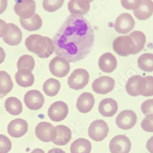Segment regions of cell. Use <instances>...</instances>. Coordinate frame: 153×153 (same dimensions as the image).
Returning <instances> with one entry per match:
<instances>
[{
  "mask_svg": "<svg viewBox=\"0 0 153 153\" xmlns=\"http://www.w3.org/2000/svg\"><path fill=\"white\" fill-rule=\"evenodd\" d=\"M94 32L90 23L82 16L70 15L53 37L56 55L69 62L86 58L94 44Z\"/></svg>",
  "mask_w": 153,
  "mask_h": 153,
  "instance_id": "1",
  "label": "cell"
},
{
  "mask_svg": "<svg viewBox=\"0 0 153 153\" xmlns=\"http://www.w3.org/2000/svg\"><path fill=\"white\" fill-rule=\"evenodd\" d=\"M25 45L28 51L41 58H48L54 52L53 41L39 34H31L27 37Z\"/></svg>",
  "mask_w": 153,
  "mask_h": 153,
  "instance_id": "2",
  "label": "cell"
},
{
  "mask_svg": "<svg viewBox=\"0 0 153 153\" xmlns=\"http://www.w3.org/2000/svg\"><path fill=\"white\" fill-rule=\"evenodd\" d=\"M113 48L114 52L121 56L137 54L135 44L129 35L116 38L113 42Z\"/></svg>",
  "mask_w": 153,
  "mask_h": 153,
  "instance_id": "3",
  "label": "cell"
},
{
  "mask_svg": "<svg viewBox=\"0 0 153 153\" xmlns=\"http://www.w3.org/2000/svg\"><path fill=\"white\" fill-rule=\"evenodd\" d=\"M90 75L84 69L74 70L69 76L68 83L70 88L74 90H80L84 88L89 82Z\"/></svg>",
  "mask_w": 153,
  "mask_h": 153,
  "instance_id": "4",
  "label": "cell"
},
{
  "mask_svg": "<svg viewBox=\"0 0 153 153\" xmlns=\"http://www.w3.org/2000/svg\"><path fill=\"white\" fill-rule=\"evenodd\" d=\"M108 131V125L104 120H97L89 127L88 135L96 142H101L107 137Z\"/></svg>",
  "mask_w": 153,
  "mask_h": 153,
  "instance_id": "5",
  "label": "cell"
},
{
  "mask_svg": "<svg viewBox=\"0 0 153 153\" xmlns=\"http://www.w3.org/2000/svg\"><path fill=\"white\" fill-rule=\"evenodd\" d=\"M69 62L61 56H56L50 61L49 70L53 75L59 78L66 76L70 71Z\"/></svg>",
  "mask_w": 153,
  "mask_h": 153,
  "instance_id": "6",
  "label": "cell"
},
{
  "mask_svg": "<svg viewBox=\"0 0 153 153\" xmlns=\"http://www.w3.org/2000/svg\"><path fill=\"white\" fill-rule=\"evenodd\" d=\"M35 134L37 138L44 142H52L56 137L55 127L48 122H41L37 125Z\"/></svg>",
  "mask_w": 153,
  "mask_h": 153,
  "instance_id": "7",
  "label": "cell"
},
{
  "mask_svg": "<svg viewBox=\"0 0 153 153\" xmlns=\"http://www.w3.org/2000/svg\"><path fill=\"white\" fill-rule=\"evenodd\" d=\"M14 9L20 19H28L35 14L36 2L34 0H16Z\"/></svg>",
  "mask_w": 153,
  "mask_h": 153,
  "instance_id": "8",
  "label": "cell"
},
{
  "mask_svg": "<svg viewBox=\"0 0 153 153\" xmlns=\"http://www.w3.org/2000/svg\"><path fill=\"white\" fill-rule=\"evenodd\" d=\"M109 148L111 153H129L131 149V142L126 135H118L110 140Z\"/></svg>",
  "mask_w": 153,
  "mask_h": 153,
  "instance_id": "9",
  "label": "cell"
},
{
  "mask_svg": "<svg viewBox=\"0 0 153 153\" xmlns=\"http://www.w3.org/2000/svg\"><path fill=\"white\" fill-rule=\"evenodd\" d=\"M68 105L62 101H56L50 105L48 110V116L55 122H59L65 120L68 114Z\"/></svg>",
  "mask_w": 153,
  "mask_h": 153,
  "instance_id": "10",
  "label": "cell"
},
{
  "mask_svg": "<svg viewBox=\"0 0 153 153\" xmlns=\"http://www.w3.org/2000/svg\"><path fill=\"white\" fill-rule=\"evenodd\" d=\"M137 117L136 113L131 110L121 111L116 118V124L120 129L129 130L136 124Z\"/></svg>",
  "mask_w": 153,
  "mask_h": 153,
  "instance_id": "11",
  "label": "cell"
},
{
  "mask_svg": "<svg viewBox=\"0 0 153 153\" xmlns=\"http://www.w3.org/2000/svg\"><path fill=\"white\" fill-rule=\"evenodd\" d=\"M25 105L31 110L41 109L45 102V99L42 93L38 90H30L24 96Z\"/></svg>",
  "mask_w": 153,
  "mask_h": 153,
  "instance_id": "12",
  "label": "cell"
},
{
  "mask_svg": "<svg viewBox=\"0 0 153 153\" xmlns=\"http://www.w3.org/2000/svg\"><path fill=\"white\" fill-rule=\"evenodd\" d=\"M114 87V80L108 76H102L94 80L92 83L93 90L99 94H106L111 92Z\"/></svg>",
  "mask_w": 153,
  "mask_h": 153,
  "instance_id": "13",
  "label": "cell"
},
{
  "mask_svg": "<svg viewBox=\"0 0 153 153\" xmlns=\"http://www.w3.org/2000/svg\"><path fill=\"white\" fill-rule=\"evenodd\" d=\"M135 23V20L131 14L123 13L117 17L114 27L118 33L127 34L132 30Z\"/></svg>",
  "mask_w": 153,
  "mask_h": 153,
  "instance_id": "14",
  "label": "cell"
},
{
  "mask_svg": "<svg viewBox=\"0 0 153 153\" xmlns=\"http://www.w3.org/2000/svg\"><path fill=\"white\" fill-rule=\"evenodd\" d=\"M28 129V125L26 121L21 118H17L9 123L7 126V132L12 137L20 138L27 134Z\"/></svg>",
  "mask_w": 153,
  "mask_h": 153,
  "instance_id": "15",
  "label": "cell"
},
{
  "mask_svg": "<svg viewBox=\"0 0 153 153\" xmlns=\"http://www.w3.org/2000/svg\"><path fill=\"white\" fill-rule=\"evenodd\" d=\"M95 104V100L93 95L91 93H83L80 95L76 107L78 110L82 113H87L91 111Z\"/></svg>",
  "mask_w": 153,
  "mask_h": 153,
  "instance_id": "16",
  "label": "cell"
},
{
  "mask_svg": "<svg viewBox=\"0 0 153 153\" xmlns=\"http://www.w3.org/2000/svg\"><path fill=\"white\" fill-rule=\"evenodd\" d=\"M99 69L105 73H111L117 67V60L111 53H105L102 55L98 61Z\"/></svg>",
  "mask_w": 153,
  "mask_h": 153,
  "instance_id": "17",
  "label": "cell"
},
{
  "mask_svg": "<svg viewBox=\"0 0 153 153\" xmlns=\"http://www.w3.org/2000/svg\"><path fill=\"white\" fill-rule=\"evenodd\" d=\"M99 111L105 117H112L115 114L118 109L116 100L112 98H106L102 100L99 104Z\"/></svg>",
  "mask_w": 153,
  "mask_h": 153,
  "instance_id": "18",
  "label": "cell"
},
{
  "mask_svg": "<svg viewBox=\"0 0 153 153\" xmlns=\"http://www.w3.org/2000/svg\"><path fill=\"white\" fill-rule=\"evenodd\" d=\"M68 8L72 15L83 16L90 11V3L88 0H70Z\"/></svg>",
  "mask_w": 153,
  "mask_h": 153,
  "instance_id": "19",
  "label": "cell"
},
{
  "mask_svg": "<svg viewBox=\"0 0 153 153\" xmlns=\"http://www.w3.org/2000/svg\"><path fill=\"white\" fill-rule=\"evenodd\" d=\"M9 31L3 38V41L10 45L16 46L20 44L22 39V33L20 29L14 23H8Z\"/></svg>",
  "mask_w": 153,
  "mask_h": 153,
  "instance_id": "20",
  "label": "cell"
},
{
  "mask_svg": "<svg viewBox=\"0 0 153 153\" xmlns=\"http://www.w3.org/2000/svg\"><path fill=\"white\" fill-rule=\"evenodd\" d=\"M153 14V1L152 0H142L139 7L134 10V14L140 20H146Z\"/></svg>",
  "mask_w": 153,
  "mask_h": 153,
  "instance_id": "21",
  "label": "cell"
},
{
  "mask_svg": "<svg viewBox=\"0 0 153 153\" xmlns=\"http://www.w3.org/2000/svg\"><path fill=\"white\" fill-rule=\"evenodd\" d=\"M56 137L53 140V143L56 145L64 146L67 145L71 140L72 132L68 127L64 125L55 126Z\"/></svg>",
  "mask_w": 153,
  "mask_h": 153,
  "instance_id": "22",
  "label": "cell"
},
{
  "mask_svg": "<svg viewBox=\"0 0 153 153\" xmlns=\"http://www.w3.org/2000/svg\"><path fill=\"white\" fill-rule=\"evenodd\" d=\"M17 83L22 87L31 86L34 82V76L31 71L27 69H19L15 75Z\"/></svg>",
  "mask_w": 153,
  "mask_h": 153,
  "instance_id": "23",
  "label": "cell"
},
{
  "mask_svg": "<svg viewBox=\"0 0 153 153\" xmlns=\"http://www.w3.org/2000/svg\"><path fill=\"white\" fill-rule=\"evenodd\" d=\"M20 22L22 28L28 31H34L39 30L42 25V19L37 14H34L28 19H20Z\"/></svg>",
  "mask_w": 153,
  "mask_h": 153,
  "instance_id": "24",
  "label": "cell"
},
{
  "mask_svg": "<svg viewBox=\"0 0 153 153\" xmlns=\"http://www.w3.org/2000/svg\"><path fill=\"white\" fill-rule=\"evenodd\" d=\"M92 146L88 140L80 138L75 140L71 145V153H90Z\"/></svg>",
  "mask_w": 153,
  "mask_h": 153,
  "instance_id": "25",
  "label": "cell"
},
{
  "mask_svg": "<svg viewBox=\"0 0 153 153\" xmlns=\"http://www.w3.org/2000/svg\"><path fill=\"white\" fill-rule=\"evenodd\" d=\"M13 86L10 75L4 71H0V97L2 98L10 93Z\"/></svg>",
  "mask_w": 153,
  "mask_h": 153,
  "instance_id": "26",
  "label": "cell"
},
{
  "mask_svg": "<svg viewBox=\"0 0 153 153\" xmlns=\"http://www.w3.org/2000/svg\"><path fill=\"white\" fill-rule=\"evenodd\" d=\"M4 106L6 111L12 115H19L22 112V104L17 97H10L6 99Z\"/></svg>",
  "mask_w": 153,
  "mask_h": 153,
  "instance_id": "27",
  "label": "cell"
},
{
  "mask_svg": "<svg viewBox=\"0 0 153 153\" xmlns=\"http://www.w3.org/2000/svg\"><path fill=\"white\" fill-rule=\"evenodd\" d=\"M60 88L61 84L58 80L50 78L44 82L43 85V91L47 96L53 97L58 94Z\"/></svg>",
  "mask_w": 153,
  "mask_h": 153,
  "instance_id": "28",
  "label": "cell"
},
{
  "mask_svg": "<svg viewBox=\"0 0 153 153\" xmlns=\"http://www.w3.org/2000/svg\"><path fill=\"white\" fill-rule=\"evenodd\" d=\"M138 66L145 72L153 71V54L144 53L138 59Z\"/></svg>",
  "mask_w": 153,
  "mask_h": 153,
  "instance_id": "29",
  "label": "cell"
},
{
  "mask_svg": "<svg viewBox=\"0 0 153 153\" xmlns=\"http://www.w3.org/2000/svg\"><path fill=\"white\" fill-rule=\"evenodd\" d=\"M141 75H133L127 80L126 85V90L129 95L134 97L138 96V83Z\"/></svg>",
  "mask_w": 153,
  "mask_h": 153,
  "instance_id": "30",
  "label": "cell"
},
{
  "mask_svg": "<svg viewBox=\"0 0 153 153\" xmlns=\"http://www.w3.org/2000/svg\"><path fill=\"white\" fill-rule=\"evenodd\" d=\"M17 69H27L32 71L35 66V61L33 56L29 55H22L19 59L17 64Z\"/></svg>",
  "mask_w": 153,
  "mask_h": 153,
  "instance_id": "31",
  "label": "cell"
},
{
  "mask_svg": "<svg viewBox=\"0 0 153 153\" xmlns=\"http://www.w3.org/2000/svg\"><path fill=\"white\" fill-rule=\"evenodd\" d=\"M129 36L132 38L134 41L136 47L137 53L141 52L145 47L146 43V36L143 33L140 31H135L131 33Z\"/></svg>",
  "mask_w": 153,
  "mask_h": 153,
  "instance_id": "32",
  "label": "cell"
},
{
  "mask_svg": "<svg viewBox=\"0 0 153 153\" xmlns=\"http://www.w3.org/2000/svg\"><path fill=\"white\" fill-rule=\"evenodd\" d=\"M65 2V0H43L42 6L45 11L53 12L60 9Z\"/></svg>",
  "mask_w": 153,
  "mask_h": 153,
  "instance_id": "33",
  "label": "cell"
},
{
  "mask_svg": "<svg viewBox=\"0 0 153 153\" xmlns=\"http://www.w3.org/2000/svg\"><path fill=\"white\" fill-rule=\"evenodd\" d=\"M12 148L10 139L3 134H0V153H8Z\"/></svg>",
  "mask_w": 153,
  "mask_h": 153,
  "instance_id": "34",
  "label": "cell"
},
{
  "mask_svg": "<svg viewBox=\"0 0 153 153\" xmlns=\"http://www.w3.org/2000/svg\"><path fill=\"white\" fill-rule=\"evenodd\" d=\"M141 127L143 131L153 132V114L147 115L142 121Z\"/></svg>",
  "mask_w": 153,
  "mask_h": 153,
  "instance_id": "35",
  "label": "cell"
},
{
  "mask_svg": "<svg viewBox=\"0 0 153 153\" xmlns=\"http://www.w3.org/2000/svg\"><path fill=\"white\" fill-rule=\"evenodd\" d=\"M142 0H121L122 6L127 10H135L141 4Z\"/></svg>",
  "mask_w": 153,
  "mask_h": 153,
  "instance_id": "36",
  "label": "cell"
},
{
  "mask_svg": "<svg viewBox=\"0 0 153 153\" xmlns=\"http://www.w3.org/2000/svg\"><path fill=\"white\" fill-rule=\"evenodd\" d=\"M141 110L145 116L153 114V99L144 101L141 105Z\"/></svg>",
  "mask_w": 153,
  "mask_h": 153,
  "instance_id": "37",
  "label": "cell"
},
{
  "mask_svg": "<svg viewBox=\"0 0 153 153\" xmlns=\"http://www.w3.org/2000/svg\"><path fill=\"white\" fill-rule=\"evenodd\" d=\"M146 80V88L143 94L145 97H149L153 96V76H145Z\"/></svg>",
  "mask_w": 153,
  "mask_h": 153,
  "instance_id": "38",
  "label": "cell"
},
{
  "mask_svg": "<svg viewBox=\"0 0 153 153\" xmlns=\"http://www.w3.org/2000/svg\"><path fill=\"white\" fill-rule=\"evenodd\" d=\"M9 31L8 24L2 19H0V37H4Z\"/></svg>",
  "mask_w": 153,
  "mask_h": 153,
  "instance_id": "39",
  "label": "cell"
},
{
  "mask_svg": "<svg viewBox=\"0 0 153 153\" xmlns=\"http://www.w3.org/2000/svg\"><path fill=\"white\" fill-rule=\"evenodd\" d=\"M7 7V0H0V15L3 14Z\"/></svg>",
  "mask_w": 153,
  "mask_h": 153,
  "instance_id": "40",
  "label": "cell"
},
{
  "mask_svg": "<svg viewBox=\"0 0 153 153\" xmlns=\"http://www.w3.org/2000/svg\"><path fill=\"white\" fill-rule=\"evenodd\" d=\"M146 146L148 151L150 153H153V136L148 140Z\"/></svg>",
  "mask_w": 153,
  "mask_h": 153,
  "instance_id": "41",
  "label": "cell"
},
{
  "mask_svg": "<svg viewBox=\"0 0 153 153\" xmlns=\"http://www.w3.org/2000/svg\"><path fill=\"white\" fill-rule=\"evenodd\" d=\"M6 58V53L4 49L0 47V64H1L4 62Z\"/></svg>",
  "mask_w": 153,
  "mask_h": 153,
  "instance_id": "42",
  "label": "cell"
},
{
  "mask_svg": "<svg viewBox=\"0 0 153 153\" xmlns=\"http://www.w3.org/2000/svg\"><path fill=\"white\" fill-rule=\"evenodd\" d=\"M48 153H66L62 149L60 148H53L50 149Z\"/></svg>",
  "mask_w": 153,
  "mask_h": 153,
  "instance_id": "43",
  "label": "cell"
},
{
  "mask_svg": "<svg viewBox=\"0 0 153 153\" xmlns=\"http://www.w3.org/2000/svg\"><path fill=\"white\" fill-rule=\"evenodd\" d=\"M31 153H45V152L42 149L36 148V149H34Z\"/></svg>",
  "mask_w": 153,
  "mask_h": 153,
  "instance_id": "44",
  "label": "cell"
},
{
  "mask_svg": "<svg viewBox=\"0 0 153 153\" xmlns=\"http://www.w3.org/2000/svg\"><path fill=\"white\" fill-rule=\"evenodd\" d=\"M94 0H88V1L90 2V3H91V2H92V1H93Z\"/></svg>",
  "mask_w": 153,
  "mask_h": 153,
  "instance_id": "45",
  "label": "cell"
}]
</instances>
